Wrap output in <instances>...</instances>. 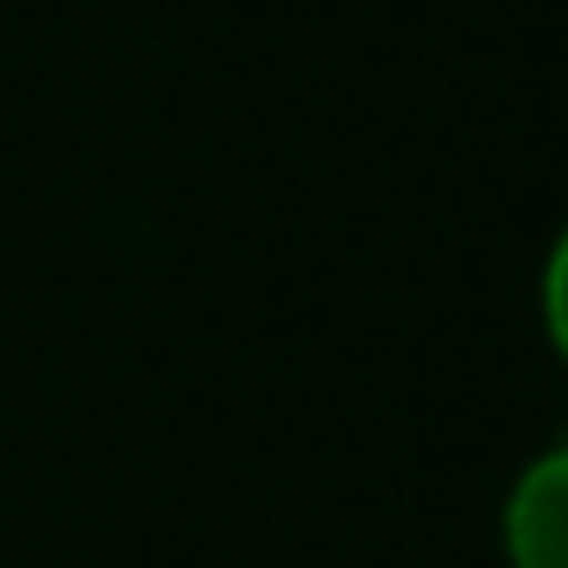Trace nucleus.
<instances>
[{"instance_id": "obj_1", "label": "nucleus", "mask_w": 568, "mask_h": 568, "mask_svg": "<svg viewBox=\"0 0 568 568\" xmlns=\"http://www.w3.org/2000/svg\"><path fill=\"white\" fill-rule=\"evenodd\" d=\"M509 568H568V443L536 456L503 503Z\"/></svg>"}, {"instance_id": "obj_2", "label": "nucleus", "mask_w": 568, "mask_h": 568, "mask_svg": "<svg viewBox=\"0 0 568 568\" xmlns=\"http://www.w3.org/2000/svg\"><path fill=\"white\" fill-rule=\"evenodd\" d=\"M542 324H549V344L568 364V225L556 239V252H549V272H542Z\"/></svg>"}]
</instances>
